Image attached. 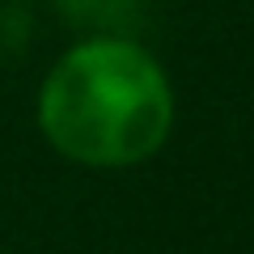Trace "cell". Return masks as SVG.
<instances>
[{"instance_id": "6da1fadb", "label": "cell", "mask_w": 254, "mask_h": 254, "mask_svg": "<svg viewBox=\"0 0 254 254\" xmlns=\"http://www.w3.org/2000/svg\"><path fill=\"white\" fill-rule=\"evenodd\" d=\"M38 131L60 157L89 170H127L161 153L174 131L165 68L136 38L89 34L38 85Z\"/></svg>"}, {"instance_id": "7a4b0ae2", "label": "cell", "mask_w": 254, "mask_h": 254, "mask_svg": "<svg viewBox=\"0 0 254 254\" xmlns=\"http://www.w3.org/2000/svg\"><path fill=\"white\" fill-rule=\"evenodd\" d=\"M55 9L72 26H85L89 34L136 38V30H144L148 0H55Z\"/></svg>"}]
</instances>
